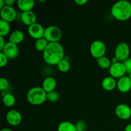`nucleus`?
I'll list each match as a JSON object with an SVG mask.
<instances>
[{
	"label": "nucleus",
	"instance_id": "31",
	"mask_svg": "<svg viewBox=\"0 0 131 131\" xmlns=\"http://www.w3.org/2000/svg\"><path fill=\"white\" fill-rule=\"evenodd\" d=\"M74 2L78 5H84L88 3V0H75Z\"/></svg>",
	"mask_w": 131,
	"mask_h": 131
},
{
	"label": "nucleus",
	"instance_id": "26",
	"mask_svg": "<svg viewBox=\"0 0 131 131\" xmlns=\"http://www.w3.org/2000/svg\"><path fill=\"white\" fill-rule=\"evenodd\" d=\"M77 131H84L86 129V124L83 120H79L75 124Z\"/></svg>",
	"mask_w": 131,
	"mask_h": 131
},
{
	"label": "nucleus",
	"instance_id": "24",
	"mask_svg": "<svg viewBox=\"0 0 131 131\" xmlns=\"http://www.w3.org/2000/svg\"><path fill=\"white\" fill-rule=\"evenodd\" d=\"M59 70L62 72H67L70 69V64L67 60L63 59L61 61H60L57 65Z\"/></svg>",
	"mask_w": 131,
	"mask_h": 131
},
{
	"label": "nucleus",
	"instance_id": "22",
	"mask_svg": "<svg viewBox=\"0 0 131 131\" xmlns=\"http://www.w3.org/2000/svg\"><path fill=\"white\" fill-rule=\"evenodd\" d=\"M97 64L101 68L103 69H110L111 65V61L106 56H102L97 59Z\"/></svg>",
	"mask_w": 131,
	"mask_h": 131
},
{
	"label": "nucleus",
	"instance_id": "3",
	"mask_svg": "<svg viewBox=\"0 0 131 131\" xmlns=\"http://www.w3.org/2000/svg\"><path fill=\"white\" fill-rule=\"evenodd\" d=\"M27 100L31 104L40 105L47 100V93L42 87H33L27 93Z\"/></svg>",
	"mask_w": 131,
	"mask_h": 131
},
{
	"label": "nucleus",
	"instance_id": "34",
	"mask_svg": "<svg viewBox=\"0 0 131 131\" xmlns=\"http://www.w3.org/2000/svg\"><path fill=\"white\" fill-rule=\"evenodd\" d=\"M5 6V0H1L0 1V9H2Z\"/></svg>",
	"mask_w": 131,
	"mask_h": 131
},
{
	"label": "nucleus",
	"instance_id": "20",
	"mask_svg": "<svg viewBox=\"0 0 131 131\" xmlns=\"http://www.w3.org/2000/svg\"><path fill=\"white\" fill-rule=\"evenodd\" d=\"M10 31V23L1 19L0 20V36L5 37Z\"/></svg>",
	"mask_w": 131,
	"mask_h": 131
},
{
	"label": "nucleus",
	"instance_id": "9",
	"mask_svg": "<svg viewBox=\"0 0 131 131\" xmlns=\"http://www.w3.org/2000/svg\"><path fill=\"white\" fill-rule=\"evenodd\" d=\"M28 32L29 35L36 40L43 38L44 37L45 29L43 26L39 23H35L28 26Z\"/></svg>",
	"mask_w": 131,
	"mask_h": 131
},
{
	"label": "nucleus",
	"instance_id": "17",
	"mask_svg": "<svg viewBox=\"0 0 131 131\" xmlns=\"http://www.w3.org/2000/svg\"><path fill=\"white\" fill-rule=\"evenodd\" d=\"M17 6L23 12L31 11L34 7L35 1L33 0H18Z\"/></svg>",
	"mask_w": 131,
	"mask_h": 131
},
{
	"label": "nucleus",
	"instance_id": "16",
	"mask_svg": "<svg viewBox=\"0 0 131 131\" xmlns=\"http://www.w3.org/2000/svg\"><path fill=\"white\" fill-rule=\"evenodd\" d=\"M117 86V82L112 77H106L102 81V86L106 91H112Z\"/></svg>",
	"mask_w": 131,
	"mask_h": 131
},
{
	"label": "nucleus",
	"instance_id": "32",
	"mask_svg": "<svg viewBox=\"0 0 131 131\" xmlns=\"http://www.w3.org/2000/svg\"><path fill=\"white\" fill-rule=\"evenodd\" d=\"M15 0H5V6H12V5L15 3Z\"/></svg>",
	"mask_w": 131,
	"mask_h": 131
},
{
	"label": "nucleus",
	"instance_id": "19",
	"mask_svg": "<svg viewBox=\"0 0 131 131\" xmlns=\"http://www.w3.org/2000/svg\"><path fill=\"white\" fill-rule=\"evenodd\" d=\"M58 131H77L75 124L70 122H62L58 127Z\"/></svg>",
	"mask_w": 131,
	"mask_h": 131
},
{
	"label": "nucleus",
	"instance_id": "27",
	"mask_svg": "<svg viewBox=\"0 0 131 131\" xmlns=\"http://www.w3.org/2000/svg\"><path fill=\"white\" fill-rule=\"evenodd\" d=\"M8 58L3 52H0V67H4L8 63Z\"/></svg>",
	"mask_w": 131,
	"mask_h": 131
},
{
	"label": "nucleus",
	"instance_id": "7",
	"mask_svg": "<svg viewBox=\"0 0 131 131\" xmlns=\"http://www.w3.org/2000/svg\"><path fill=\"white\" fill-rule=\"evenodd\" d=\"M109 72L112 78H118V79L124 77L125 73L127 72L124 63L121 61L116 63L111 64V67L109 69Z\"/></svg>",
	"mask_w": 131,
	"mask_h": 131
},
{
	"label": "nucleus",
	"instance_id": "14",
	"mask_svg": "<svg viewBox=\"0 0 131 131\" xmlns=\"http://www.w3.org/2000/svg\"><path fill=\"white\" fill-rule=\"evenodd\" d=\"M20 19L25 25L29 26L36 23L37 15L33 11L24 12H22L21 15H20Z\"/></svg>",
	"mask_w": 131,
	"mask_h": 131
},
{
	"label": "nucleus",
	"instance_id": "18",
	"mask_svg": "<svg viewBox=\"0 0 131 131\" xmlns=\"http://www.w3.org/2000/svg\"><path fill=\"white\" fill-rule=\"evenodd\" d=\"M24 38V35L23 32L22 31L17 29V30H15L12 31L11 34L10 35L9 42L17 45L23 42Z\"/></svg>",
	"mask_w": 131,
	"mask_h": 131
},
{
	"label": "nucleus",
	"instance_id": "8",
	"mask_svg": "<svg viewBox=\"0 0 131 131\" xmlns=\"http://www.w3.org/2000/svg\"><path fill=\"white\" fill-rule=\"evenodd\" d=\"M0 16L1 19L10 23L16 19L17 12L12 6H5L0 10Z\"/></svg>",
	"mask_w": 131,
	"mask_h": 131
},
{
	"label": "nucleus",
	"instance_id": "30",
	"mask_svg": "<svg viewBox=\"0 0 131 131\" xmlns=\"http://www.w3.org/2000/svg\"><path fill=\"white\" fill-rule=\"evenodd\" d=\"M0 42H1V43H0V51H2L3 47H5V44H6V42H5V39H4V37H1L0 36Z\"/></svg>",
	"mask_w": 131,
	"mask_h": 131
},
{
	"label": "nucleus",
	"instance_id": "33",
	"mask_svg": "<svg viewBox=\"0 0 131 131\" xmlns=\"http://www.w3.org/2000/svg\"><path fill=\"white\" fill-rule=\"evenodd\" d=\"M118 62H120V61L118 60V59L116 57H115V56H114L113 58H112V60H111V63H116Z\"/></svg>",
	"mask_w": 131,
	"mask_h": 131
},
{
	"label": "nucleus",
	"instance_id": "28",
	"mask_svg": "<svg viewBox=\"0 0 131 131\" xmlns=\"http://www.w3.org/2000/svg\"><path fill=\"white\" fill-rule=\"evenodd\" d=\"M9 83L6 79L4 78H1L0 79V90L3 91L6 90L8 87Z\"/></svg>",
	"mask_w": 131,
	"mask_h": 131
},
{
	"label": "nucleus",
	"instance_id": "11",
	"mask_svg": "<svg viewBox=\"0 0 131 131\" xmlns=\"http://www.w3.org/2000/svg\"><path fill=\"white\" fill-rule=\"evenodd\" d=\"M6 119L8 124L12 126H17L22 122V115L19 111L12 110L8 111L6 115Z\"/></svg>",
	"mask_w": 131,
	"mask_h": 131
},
{
	"label": "nucleus",
	"instance_id": "2",
	"mask_svg": "<svg viewBox=\"0 0 131 131\" xmlns=\"http://www.w3.org/2000/svg\"><path fill=\"white\" fill-rule=\"evenodd\" d=\"M111 15L120 21H125L131 17V3L126 0H120L113 5Z\"/></svg>",
	"mask_w": 131,
	"mask_h": 131
},
{
	"label": "nucleus",
	"instance_id": "21",
	"mask_svg": "<svg viewBox=\"0 0 131 131\" xmlns=\"http://www.w3.org/2000/svg\"><path fill=\"white\" fill-rule=\"evenodd\" d=\"M49 42L45 38H40V39L36 40V42L35 43V47L36 49L38 51H42L43 52L46 49L47 46H48Z\"/></svg>",
	"mask_w": 131,
	"mask_h": 131
},
{
	"label": "nucleus",
	"instance_id": "10",
	"mask_svg": "<svg viewBox=\"0 0 131 131\" xmlns=\"http://www.w3.org/2000/svg\"><path fill=\"white\" fill-rule=\"evenodd\" d=\"M1 52H3L8 59H14L17 58L19 54V49L17 45L10 42H6Z\"/></svg>",
	"mask_w": 131,
	"mask_h": 131
},
{
	"label": "nucleus",
	"instance_id": "15",
	"mask_svg": "<svg viewBox=\"0 0 131 131\" xmlns=\"http://www.w3.org/2000/svg\"><path fill=\"white\" fill-rule=\"evenodd\" d=\"M56 87V81L52 77H47L43 80L42 83V88L46 91V93L54 91Z\"/></svg>",
	"mask_w": 131,
	"mask_h": 131
},
{
	"label": "nucleus",
	"instance_id": "4",
	"mask_svg": "<svg viewBox=\"0 0 131 131\" xmlns=\"http://www.w3.org/2000/svg\"><path fill=\"white\" fill-rule=\"evenodd\" d=\"M62 37V31L56 26H49L45 29L44 37L49 43L58 42Z\"/></svg>",
	"mask_w": 131,
	"mask_h": 131
},
{
	"label": "nucleus",
	"instance_id": "37",
	"mask_svg": "<svg viewBox=\"0 0 131 131\" xmlns=\"http://www.w3.org/2000/svg\"><path fill=\"white\" fill-rule=\"evenodd\" d=\"M129 78H130V81H131V73H130V74H129Z\"/></svg>",
	"mask_w": 131,
	"mask_h": 131
},
{
	"label": "nucleus",
	"instance_id": "6",
	"mask_svg": "<svg viewBox=\"0 0 131 131\" xmlns=\"http://www.w3.org/2000/svg\"><path fill=\"white\" fill-rule=\"evenodd\" d=\"M130 55V47L125 42H120L117 45L115 49V56L120 61H124L129 58Z\"/></svg>",
	"mask_w": 131,
	"mask_h": 131
},
{
	"label": "nucleus",
	"instance_id": "23",
	"mask_svg": "<svg viewBox=\"0 0 131 131\" xmlns=\"http://www.w3.org/2000/svg\"><path fill=\"white\" fill-rule=\"evenodd\" d=\"M3 102L7 107H12L15 104V98L11 93H6L3 97Z\"/></svg>",
	"mask_w": 131,
	"mask_h": 131
},
{
	"label": "nucleus",
	"instance_id": "13",
	"mask_svg": "<svg viewBox=\"0 0 131 131\" xmlns=\"http://www.w3.org/2000/svg\"><path fill=\"white\" fill-rule=\"evenodd\" d=\"M118 90L122 93H127L131 89V81L129 76L124 75L122 78L118 79L117 86Z\"/></svg>",
	"mask_w": 131,
	"mask_h": 131
},
{
	"label": "nucleus",
	"instance_id": "36",
	"mask_svg": "<svg viewBox=\"0 0 131 131\" xmlns=\"http://www.w3.org/2000/svg\"><path fill=\"white\" fill-rule=\"evenodd\" d=\"M1 131H13V130H12L11 129H8V128H4V129H1Z\"/></svg>",
	"mask_w": 131,
	"mask_h": 131
},
{
	"label": "nucleus",
	"instance_id": "25",
	"mask_svg": "<svg viewBox=\"0 0 131 131\" xmlns=\"http://www.w3.org/2000/svg\"><path fill=\"white\" fill-rule=\"evenodd\" d=\"M59 94L56 91H52L47 93V100L51 102H56L59 99Z\"/></svg>",
	"mask_w": 131,
	"mask_h": 131
},
{
	"label": "nucleus",
	"instance_id": "1",
	"mask_svg": "<svg viewBox=\"0 0 131 131\" xmlns=\"http://www.w3.org/2000/svg\"><path fill=\"white\" fill-rule=\"evenodd\" d=\"M64 49L59 42L49 43L43 52V59L46 63L51 65H58L64 59Z\"/></svg>",
	"mask_w": 131,
	"mask_h": 131
},
{
	"label": "nucleus",
	"instance_id": "35",
	"mask_svg": "<svg viewBox=\"0 0 131 131\" xmlns=\"http://www.w3.org/2000/svg\"><path fill=\"white\" fill-rule=\"evenodd\" d=\"M125 131H131V124H128L125 128Z\"/></svg>",
	"mask_w": 131,
	"mask_h": 131
},
{
	"label": "nucleus",
	"instance_id": "12",
	"mask_svg": "<svg viewBox=\"0 0 131 131\" xmlns=\"http://www.w3.org/2000/svg\"><path fill=\"white\" fill-rule=\"evenodd\" d=\"M115 114L121 120H128L131 116V108L128 105L121 104L115 108Z\"/></svg>",
	"mask_w": 131,
	"mask_h": 131
},
{
	"label": "nucleus",
	"instance_id": "5",
	"mask_svg": "<svg viewBox=\"0 0 131 131\" xmlns=\"http://www.w3.org/2000/svg\"><path fill=\"white\" fill-rule=\"evenodd\" d=\"M90 51L93 58L98 59L104 56L106 52V46L101 40H95L91 44Z\"/></svg>",
	"mask_w": 131,
	"mask_h": 131
},
{
	"label": "nucleus",
	"instance_id": "29",
	"mask_svg": "<svg viewBox=\"0 0 131 131\" xmlns=\"http://www.w3.org/2000/svg\"><path fill=\"white\" fill-rule=\"evenodd\" d=\"M123 63L125 66L127 72L129 73V74L131 73V58H129L126 60L123 61Z\"/></svg>",
	"mask_w": 131,
	"mask_h": 131
}]
</instances>
